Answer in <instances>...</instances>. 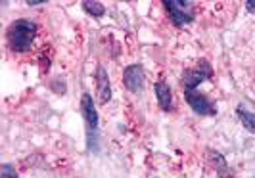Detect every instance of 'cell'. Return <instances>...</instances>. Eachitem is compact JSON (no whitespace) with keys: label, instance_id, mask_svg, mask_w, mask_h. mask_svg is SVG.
Listing matches in <instances>:
<instances>
[{"label":"cell","instance_id":"obj_1","mask_svg":"<svg viewBox=\"0 0 255 178\" xmlns=\"http://www.w3.org/2000/svg\"><path fill=\"white\" fill-rule=\"evenodd\" d=\"M37 37V23L31 19H15L12 25L8 27V46L12 52H27L31 48L33 40Z\"/></svg>","mask_w":255,"mask_h":178},{"label":"cell","instance_id":"obj_2","mask_svg":"<svg viewBox=\"0 0 255 178\" xmlns=\"http://www.w3.org/2000/svg\"><path fill=\"white\" fill-rule=\"evenodd\" d=\"M81 111L87 123V144H89V152H98V113H96V105L92 102L90 94L81 96Z\"/></svg>","mask_w":255,"mask_h":178},{"label":"cell","instance_id":"obj_3","mask_svg":"<svg viewBox=\"0 0 255 178\" xmlns=\"http://www.w3.org/2000/svg\"><path fill=\"white\" fill-rule=\"evenodd\" d=\"M211 77H213L211 65H209V62L202 60L198 65H194V67L186 69L182 73V77H180V87H182L184 92L186 90H196V87H200V83H204V81L211 79Z\"/></svg>","mask_w":255,"mask_h":178},{"label":"cell","instance_id":"obj_4","mask_svg":"<svg viewBox=\"0 0 255 178\" xmlns=\"http://www.w3.org/2000/svg\"><path fill=\"white\" fill-rule=\"evenodd\" d=\"M167 13L175 25H184L194 21V6L192 2H180V0H163Z\"/></svg>","mask_w":255,"mask_h":178},{"label":"cell","instance_id":"obj_5","mask_svg":"<svg viewBox=\"0 0 255 178\" xmlns=\"http://www.w3.org/2000/svg\"><path fill=\"white\" fill-rule=\"evenodd\" d=\"M184 98H186L188 105L194 109V113H198V115H215L217 113L215 105L209 102V98H207L205 94H200V92H196V90H186V92H184Z\"/></svg>","mask_w":255,"mask_h":178},{"label":"cell","instance_id":"obj_6","mask_svg":"<svg viewBox=\"0 0 255 178\" xmlns=\"http://www.w3.org/2000/svg\"><path fill=\"white\" fill-rule=\"evenodd\" d=\"M96 98L98 102L106 105V103L112 100V87H110V77L108 71L104 69L102 65L96 69Z\"/></svg>","mask_w":255,"mask_h":178},{"label":"cell","instance_id":"obj_7","mask_svg":"<svg viewBox=\"0 0 255 178\" xmlns=\"http://www.w3.org/2000/svg\"><path fill=\"white\" fill-rule=\"evenodd\" d=\"M123 83L127 90L130 92H138L144 87V71H142L140 65H128L127 69L123 71Z\"/></svg>","mask_w":255,"mask_h":178},{"label":"cell","instance_id":"obj_8","mask_svg":"<svg viewBox=\"0 0 255 178\" xmlns=\"http://www.w3.org/2000/svg\"><path fill=\"white\" fill-rule=\"evenodd\" d=\"M153 90H155L159 107H161L163 111H169L171 105H173V98H171V89H169V85L163 83V81H159V83L153 85Z\"/></svg>","mask_w":255,"mask_h":178},{"label":"cell","instance_id":"obj_9","mask_svg":"<svg viewBox=\"0 0 255 178\" xmlns=\"http://www.w3.org/2000/svg\"><path fill=\"white\" fill-rule=\"evenodd\" d=\"M238 117H240V121H242V125L250 132H255V113L252 111H248V109H244L242 105L238 107Z\"/></svg>","mask_w":255,"mask_h":178},{"label":"cell","instance_id":"obj_10","mask_svg":"<svg viewBox=\"0 0 255 178\" xmlns=\"http://www.w3.org/2000/svg\"><path fill=\"white\" fill-rule=\"evenodd\" d=\"M83 8H85V12L90 13L92 17H102L104 13H106V8H104L102 2H83Z\"/></svg>","mask_w":255,"mask_h":178},{"label":"cell","instance_id":"obj_11","mask_svg":"<svg viewBox=\"0 0 255 178\" xmlns=\"http://www.w3.org/2000/svg\"><path fill=\"white\" fill-rule=\"evenodd\" d=\"M0 178H17L12 165H2V177Z\"/></svg>","mask_w":255,"mask_h":178},{"label":"cell","instance_id":"obj_12","mask_svg":"<svg viewBox=\"0 0 255 178\" xmlns=\"http://www.w3.org/2000/svg\"><path fill=\"white\" fill-rule=\"evenodd\" d=\"M246 10L250 13H255V0H248L246 2Z\"/></svg>","mask_w":255,"mask_h":178},{"label":"cell","instance_id":"obj_13","mask_svg":"<svg viewBox=\"0 0 255 178\" xmlns=\"http://www.w3.org/2000/svg\"><path fill=\"white\" fill-rule=\"evenodd\" d=\"M44 4V0H27V6H40Z\"/></svg>","mask_w":255,"mask_h":178}]
</instances>
